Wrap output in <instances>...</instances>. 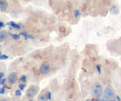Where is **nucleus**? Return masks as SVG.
<instances>
[{
	"label": "nucleus",
	"instance_id": "22",
	"mask_svg": "<svg viewBox=\"0 0 121 101\" xmlns=\"http://www.w3.org/2000/svg\"><path fill=\"white\" fill-rule=\"evenodd\" d=\"M117 100H118V101H121L120 97H119V96H118V95L117 96Z\"/></svg>",
	"mask_w": 121,
	"mask_h": 101
},
{
	"label": "nucleus",
	"instance_id": "13",
	"mask_svg": "<svg viewBox=\"0 0 121 101\" xmlns=\"http://www.w3.org/2000/svg\"><path fill=\"white\" fill-rule=\"evenodd\" d=\"M80 15H81V13H80V11L79 10L76 9V10L74 11V15H75V17L76 18L80 17Z\"/></svg>",
	"mask_w": 121,
	"mask_h": 101
},
{
	"label": "nucleus",
	"instance_id": "5",
	"mask_svg": "<svg viewBox=\"0 0 121 101\" xmlns=\"http://www.w3.org/2000/svg\"><path fill=\"white\" fill-rule=\"evenodd\" d=\"M104 95L107 98H111L114 97L115 93L111 88H106L104 91Z\"/></svg>",
	"mask_w": 121,
	"mask_h": 101
},
{
	"label": "nucleus",
	"instance_id": "8",
	"mask_svg": "<svg viewBox=\"0 0 121 101\" xmlns=\"http://www.w3.org/2000/svg\"><path fill=\"white\" fill-rule=\"evenodd\" d=\"M110 12H111V14H113V15H116V14H117L118 13V12H119L118 7H117V5H112V7H111V9H110Z\"/></svg>",
	"mask_w": 121,
	"mask_h": 101
},
{
	"label": "nucleus",
	"instance_id": "14",
	"mask_svg": "<svg viewBox=\"0 0 121 101\" xmlns=\"http://www.w3.org/2000/svg\"><path fill=\"white\" fill-rule=\"evenodd\" d=\"M26 80H27V78H26V76L25 75H22L21 77L20 78V81L22 83L26 82Z\"/></svg>",
	"mask_w": 121,
	"mask_h": 101
},
{
	"label": "nucleus",
	"instance_id": "3",
	"mask_svg": "<svg viewBox=\"0 0 121 101\" xmlns=\"http://www.w3.org/2000/svg\"><path fill=\"white\" fill-rule=\"evenodd\" d=\"M103 89L101 85H96L93 89V95L95 97H100L102 94Z\"/></svg>",
	"mask_w": 121,
	"mask_h": 101
},
{
	"label": "nucleus",
	"instance_id": "17",
	"mask_svg": "<svg viewBox=\"0 0 121 101\" xmlns=\"http://www.w3.org/2000/svg\"><path fill=\"white\" fill-rule=\"evenodd\" d=\"M25 86H26V85H24V84H20V85H19V88H20V89L21 91H23Z\"/></svg>",
	"mask_w": 121,
	"mask_h": 101
},
{
	"label": "nucleus",
	"instance_id": "21",
	"mask_svg": "<svg viewBox=\"0 0 121 101\" xmlns=\"http://www.w3.org/2000/svg\"><path fill=\"white\" fill-rule=\"evenodd\" d=\"M4 23H2V22H1V21H0V28L4 27Z\"/></svg>",
	"mask_w": 121,
	"mask_h": 101
},
{
	"label": "nucleus",
	"instance_id": "29",
	"mask_svg": "<svg viewBox=\"0 0 121 101\" xmlns=\"http://www.w3.org/2000/svg\"><path fill=\"white\" fill-rule=\"evenodd\" d=\"M0 47H1V46H0Z\"/></svg>",
	"mask_w": 121,
	"mask_h": 101
},
{
	"label": "nucleus",
	"instance_id": "9",
	"mask_svg": "<svg viewBox=\"0 0 121 101\" xmlns=\"http://www.w3.org/2000/svg\"><path fill=\"white\" fill-rule=\"evenodd\" d=\"M7 25L11 26L13 28H15V29H20V28H21V27H20V25L18 24H16L15 22H13V21H10V22H8V23L7 24Z\"/></svg>",
	"mask_w": 121,
	"mask_h": 101
},
{
	"label": "nucleus",
	"instance_id": "7",
	"mask_svg": "<svg viewBox=\"0 0 121 101\" xmlns=\"http://www.w3.org/2000/svg\"><path fill=\"white\" fill-rule=\"evenodd\" d=\"M8 33L5 30H0V43L4 41L7 39Z\"/></svg>",
	"mask_w": 121,
	"mask_h": 101
},
{
	"label": "nucleus",
	"instance_id": "4",
	"mask_svg": "<svg viewBox=\"0 0 121 101\" xmlns=\"http://www.w3.org/2000/svg\"><path fill=\"white\" fill-rule=\"evenodd\" d=\"M40 72L43 75H47L50 71V67L49 65L47 63H43L40 66Z\"/></svg>",
	"mask_w": 121,
	"mask_h": 101
},
{
	"label": "nucleus",
	"instance_id": "26",
	"mask_svg": "<svg viewBox=\"0 0 121 101\" xmlns=\"http://www.w3.org/2000/svg\"><path fill=\"white\" fill-rule=\"evenodd\" d=\"M104 101V100H100V101Z\"/></svg>",
	"mask_w": 121,
	"mask_h": 101
},
{
	"label": "nucleus",
	"instance_id": "6",
	"mask_svg": "<svg viewBox=\"0 0 121 101\" xmlns=\"http://www.w3.org/2000/svg\"><path fill=\"white\" fill-rule=\"evenodd\" d=\"M8 2L6 0H0V11L5 12L8 8Z\"/></svg>",
	"mask_w": 121,
	"mask_h": 101
},
{
	"label": "nucleus",
	"instance_id": "25",
	"mask_svg": "<svg viewBox=\"0 0 121 101\" xmlns=\"http://www.w3.org/2000/svg\"><path fill=\"white\" fill-rule=\"evenodd\" d=\"M91 101L90 100V99H87V100H86V101Z\"/></svg>",
	"mask_w": 121,
	"mask_h": 101
},
{
	"label": "nucleus",
	"instance_id": "23",
	"mask_svg": "<svg viewBox=\"0 0 121 101\" xmlns=\"http://www.w3.org/2000/svg\"><path fill=\"white\" fill-rule=\"evenodd\" d=\"M3 76H4V73H0V79H1V78H2Z\"/></svg>",
	"mask_w": 121,
	"mask_h": 101
},
{
	"label": "nucleus",
	"instance_id": "10",
	"mask_svg": "<svg viewBox=\"0 0 121 101\" xmlns=\"http://www.w3.org/2000/svg\"><path fill=\"white\" fill-rule=\"evenodd\" d=\"M47 95H40L39 97V101H47Z\"/></svg>",
	"mask_w": 121,
	"mask_h": 101
},
{
	"label": "nucleus",
	"instance_id": "15",
	"mask_svg": "<svg viewBox=\"0 0 121 101\" xmlns=\"http://www.w3.org/2000/svg\"><path fill=\"white\" fill-rule=\"evenodd\" d=\"M8 58V57L6 55H2L0 56V59H2V60H6V59H7Z\"/></svg>",
	"mask_w": 121,
	"mask_h": 101
},
{
	"label": "nucleus",
	"instance_id": "27",
	"mask_svg": "<svg viewBox=\"0 0 121 101\" xmlns=\"http://www.w3.org/2000/svg\"><path fill=\"white\" fill-rule=\"evenodd\" d=\"M0 56H1V52H0Z\"/></svg>",
	"mask_w": 121,
	"mask_h": 101
},
{
	"label": "nucleus",
	"instance_id": "20",
	"mask_svg": "<svg viewBox=\"0 0 121 101\" xmlns=\"http://www.w3.org/2000/svg\"><path fill=\"white\" fill-rule=\"evenodd\" d=\"M0 101H10V99L9 98H4L1 99Z\"/></svg>",
	"mask_w": 121,
	"mask_h": 101
},
{
	"label": "nucleus",
	"instance_id": "1",
	"mask_svg": "<svg viewBox=\"0 0 121 101\" xmlns=\"http://www.w3.org/2000/svg\"><path fill=\"white\" fill-rule=\"evenodd\" d=\"M39 88L35 86H31L28 89L26 92V96L28 98H34L39 92Z\"/></svg>",
	"mask_w": 121,
	"mask_h": 101
},
{
	"label": "nucleus",
	"instance_id": "19",
	"mask_svg": "<svg viewBox=\"0 0 121 101\" xmlns=\"http://www.w3.org/2000/svg\"><path fill=\"white\" fill-rule=\"evenodd\" d=\"M47 98H48V100H51L52 99V93L50 92L47 93Z\"/></svg>",
	"mask_w": 121,
	"mask_h": 101
},
{
	"label": "nucleus",
	"instance_id": "18",
	"mask_svg": "<svg viewBox=\"0 0 121 101\" xmlns=\"http://www.w3.org/2000/svg\"><path fill=\"white\" fill-rule=\"evenodd\" d=\"M97 70H98V72L99 73V74H100V72H101V68H100V65H97L96 66Z\"/></svg>",
	"mask_w": 121,
	"mask_h": 101
},
{
	"label": "nucleus",
	"instance_id": "12",
	"mask_svg": "<svg viewBox=\"0 0 121 101\" xmlns=\"http://www.w3.org/2000/svg\"><path fill=\"white\" fill-rule=\"evenodd\" d=\"M20 35H23L26 39H33V37L32 36V35L27 34L26 33H20Z\"/></svg>",
	"mask_w": 121,
	"mask_h": 101
},
{
	"label": "nucleus",
	"instance_id": "28",
	"mask_svg": "<svg viewBox=\"0 0 121 101\" xmlns=\"http://www.w3.org/2000/svg\"></svg>",
	"mask_w": 121,
	"mask_h": 101
},
{
	"label": "nucleus",
	"instance_id": "2",
	"mask_svg": "<svg viewBox=\"0 0 121 101\" xmlns=\"http://www.w3.org/2000/svg\"><path fill=\"white\" fill-rule=\"evenodd\" d=\"M18 80V74L16 72H12L8 75L7 78V82L8 84L13 85L17 82Z\"/></svg>",
	"mask_w": 121,
	"mask_h": 101
},
{
	"label": "nucleus",
	"instance_id": "16",
	"mask_svg": "<svg viewBox=\"0 0 121 101\" xmlns=\"http://www.w3.org/2000/svg\"><path fill=\"white\" fill-rule=\"evenodd\" d=\"M15 95L16 96H20L21 95V91L20 90H17L16 91H15Z\"/></svg>",
	"mask_w": 121,
	"mask_h": 101
},
{
	"label": "nucleus",
	"instance_id": "11",
	"mask_svg": "<svg viewBox=\"0 0 121 101\" xmlns=\"http://www.w3.org/2000/svg\"><path fill=\"white\" fill-rule=\"evenodd\" d=\"M8 34L10 35V37L12 38V39H14V40H18V39H20V35H17V34H13V33H9Z\"/></svg>",
	"mask_w": 121,
	"mask_h": 101
},
{
	"label": "nucleus",
	"instance_id": "24",
	"mask_svg": "<svg viewBox=\"0 0 121 101\" xmlns=\"http://www.w3.org/2000/svg\"><path fill=\"white\" fill-rule=\"evenodd\" d=\"M109 101H115V100H114V99H112V100H110Z\"/></svg>",
	"mask_w": 121,
	"mask_h": 101
}]
</instances>
